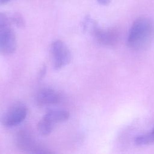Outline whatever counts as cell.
I'll return each instance as SVG.
<instances>
[{
  "label": "cell",
  "instance_id": "obj_1",
  "mask_svg": "<svg viewBox=\"0 0 154 154\" xmlns=\"http://www.w3.org/2000/svg\"><path fill=\"white\" fill-rule=\"evenodd\" d=\"M154 38V21L148 17H140L133 22L128 34L127 45L136 51H144Z\"/></svg>",
  "mask_w": 154,
  "mask_h": 154
},
{
  "label": "cell",
  "instance_id": "obj_2",
  "mask_svg": "<svg viewBox=\"0 0 154 154\" xmlns=\"http://www.w3.org/2000/svg\"><path fill=\"white\" fill-rule=\"evenodd\" d=\"M15 144L18 149L28 153L38 154L52 153L49 149L37 144L30 133L25 130L20 131L16 134Z\"/></svg>",
  "mask_w": 154,
  "mask_h": 154
},
{
  "label": "cell",
  "instance_id": "obj_3",
  "mask_svg": "<svg viewBox=\"0 0 154 154\" xmlns=\"http://www.w3.org/2000/svg\"><path fill=\"white\" fill-rule=\"evenodd\" d=\"M51 52L54 69L59 70L70 63L71 58L70 52L61 40H57L52 43Z\"/></svg>",
  "mask_w": 154,
  "mask_h": 154
},
{
  "label": "cell",
  "instance_id": "obj_4",
  "mask_svg": "<svg viewBox=\"0 0 154 154\" xmlns=\"http://www.w3.org/2000/svg\"><path fill=\"white\" fill-rule=\"evenodd\" d=\"M27 108L22 103L11 106L2 116L1 123L5 127H13L22 122L27 115Z\"/></svg>",
  "mask_w": 154,
  "mask_h": 154
},
{
  "label": "cell",
  "instance_id": "obj_5",
  "mask_svg": "<svg viewBox=\"0 0 154 154\" xmlns=\"http://www.w3.org/2000/svg\"><path fill=\"white\" fill-rule=\"evenodd\" d=\"M16 35L10 25L0 26V55H9L16 49Z\"/></svg>",
  "mask_w": 154,
  "mask_h": 154
},
{
  "label": "cell",
  "instance_id": "obj_6",
  "mask_svg": "<svg viewBox=\"0 0 154 154\" xmlns=\"http://www.w3.org/2000/svg\"><path fill=\"white\" fill-rule=\"evenodd\" d=\"M100 43L107 46H113L119 40V34L117 30L111 28L108 29H102L97 24L95 25L90 33Z\"/></svg>",
  "mask_w": 154,
  "mask_h": 154
},
{
  "label": "cell",
  "instance_id": "obj_7",
  "mask_svg": "<svg viewBox=\"0 0 154 154\" xmlns=\"http://www.w3.org/2000/svg\"><path fill=\"white\" fill-rule=\"evenodd\" d=\"M36 102L39 105H55L60 102L58 94L51 88H43L36 95Z\"/></svg>",
  "mask_w": 154,
  "mask_h": 154
},
{
  "label": "cell",
  "instance_id": "obj_8",
  "mask_svg": "<svg viewBox=\"0 0 154 154\" xmlns=\"http://www.w3.org/2000/svg\"><path fill=\"white\" fill-rule=\"evenodd\" d=\"M69 113L63 109H50L48 110L43 117L49 120L54 124L66 121L69 118Z\"/></svg>",
  "mask_w": 154,
  "mask_h": 154
},
{
  "label": "cell",
  "instance_id": "obj_9",
  "mask_svg": "<svg viewBox=\"0 0 154 154\" xmlns=\"http://www.w3.org/2000/svg\"><path fill=\"white\" fill-rule=\"evenodd\" d=\"M54 124L53 123L43 117L37 124V129L40 134L48 135L52 132L54 129Z\"/></svg>",
  "mask_w": 154,
  "mask_h": 154
},
{
  "label": "cell",
  "instance_id": "obj_10",
  "mask_svg": "<svg viewBox=\"0 0 154 154\" xmlns=\"http://www.w3.org/2000/svg\"><path fill=\"white\" fill-rule=\"evenodd\" d=\"M135 143L137 145L143 146L149 145L154 143V132L152 131L150 132L142 134L137 136L135 138Z\"/></svg>",
  "mask_w": 154,
  "mask_h": 154
},
{
  "label": "cell",
  "instance_id": "obj_11",
  "mask_svg": "<svg viewBox=\"0 0 154 154\" xmlns=\"http://www.w3.org/2000/svg\"><path fill=\"white\" fill-rule=\"evenodd\" d=\"M11 21L16 26L19 28L22 29L25 26V22L23 17L17 13L13 14V16L11 17Z\"/></svg>",
  "mask_w": 154,
  "mask_h": 154
},
{
  "label": "cell",
  "instance_id": "obj_12",
  "mask_svg": "<svg viewBox=\"0 0 154 154\" xmlns=\"http://www.w3.org/2000/svg\"><path fill=\"white\" fill-rule=\"evenodd\" d=\"M46 73V65L44 64L41 66V67L38 71V75H37L38 80H39V81L42 80L44 78Z\"/></svg>",
  "mask_w": 154,
  "mask_h": 154
},
{
  "label": "cell",
  "instance_id": "obj_13",
  "mask_svg": "<svg viewBox=\"0 0 154 154\" xmlns=\"http://www.w3.org/2000/svg\"><path fill=\"white\" fill-rule=\"evenodd\" d=\"M6 25H10L9 19L4 14L0 13V26Z\"/></svg>",
  "mask_w": 154,
  "mask_h": 154
},
{
  "label": "cell",
  "instance_id": "obj_14",
  "mask_svg": "<svg viewBox=\"0 0 154 154\" xmlns=\"http://www.w3.org/2000/svg\"><path fill=\"white\" fill-rule=\"evenodd\" d=\"M97 1L99 4L103 5H106L109 4L110 2V0H97Z\"/></svg>",
  "mask_w": 154,
  "mask_h": 154
},
{
  "label": "cell",
  "instance_id": "obj_15",
  "mask_svg": "<svg viewBox=\"0 0 154 154\" xmlns=\"http://www.w3.org/2000/svg\"><path fill=\"white\" fill-rule=\"evenodd\" d=\"M11 0H0V4H5Z\"/></svg>",
  "mask_w": 154,
  "mask_h": 154
},
{
  "label": "cell",
  "instance_id": "obj_16",
  "mask_svg": "<svg viewBox=\"0 0 154 154\" xmlns=\"http://www.w3.org/2000/svg\"><path fill=\"white\" fill-rule=\"evenodd\" d=\"M153 132H154V129H153Z\"/></svg>",
  "mask_w": 154,
  "mask_h": 154
}]
</instances>
